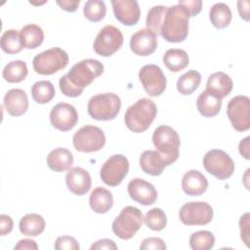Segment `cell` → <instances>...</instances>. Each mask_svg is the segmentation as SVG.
Listing matches in <instances>:
<instances>
[{
    "instance_id": "1",
    "label": "cell",
    "mask_w": 250,
    "mask_h": 250,
    "mask_svg": "<svg viewBox=\"0 0 250 250\" xmlns=\"http://www.w3.org/2000/svg\"><path fill=\"white\" fill-rule=\"evenodd\" d=\"M104 72V64L94 59H86L75 63L59 81L62 93L70 98L80 96L84 89Z\"/></svg>"
},
{
    "instance_id": "2",
    "label": "cell",
    "mask_w": 250,
    "mask_h": 250,
    "mask_svg": "<svg viewBox=\"0 0 250 250\" xmlns=\"http://www.w3.org/2000/svg\"><path fill=\"white\" fill-rule=\"evenodd\" d=\"M189 16L181 5L167 7L161 27L160 35L168 42H183L188 34Z\"/></svg>"
},
{
    "instance_id": "3",
    "label": "cell",
    "mask_w": 250,
    "mask_h": 250,
    "mask_svg": "<svg viewBox=\"0 0 250 250\" xmlns=\"http://www.w3.org/2000/svg\"><path fill=\"white\" fill-rule=\"evenodd\" d=\"M157 106L155 103L147 98L138 100L130 105L124 115L127 128L134 133H142L149 128L156 117Z\"/></svg>"
},
{
    "instance_id": "4",
    "label": "cell",
    "mask_w": 250,
    "mask_h": 250,
    "mask_svg": "<svg viewBox=\"0 0 250 250\" xmlns=\"http://www.w3.org/2000/svg\"><path fill=\"white\" fill-rule=\"evenodd\" d=\"M152 143L166 166L178 159L181 141L178 133L172 127L167 125L157 127L152 135Z\"/></svg>"
},
{
    "instance_id": "5",
    "label": "cell",
    "mask_w": 250,
    "mask_h": 250,
    "mask_svg": "<svg viewBox=\"0 0 250 250\" xmlns=\"http://www.w3.org/2000/svg\"><path fill=\"white\" fill-rule=\"evenodd\" d=\"M121 108V100L114 93H104L93 96L87 105L89 115L96 120L108 121L114 119Z\"/></svg>"
},
{
    "instance_id": "6",
    "label": "cell",
    "mask_w": 250,
    "mask_h": 250,
    "mask_svg": "<svg viewBox=\"0 0 250 250\" xmlns=\"http://www.w3.org/2000/svg\"><path fill=\"white\" fill-rule=\"evenodd\" d=\"M144 217L142 211L134 206H126L114 219L112 231L117 237L128 240L141 229Z\"/></svg>"
},
{
    "instance_id": "7",
    "label": "cell",
    "mask_w": 250,
    "mask_h": 250,
    "mask_svg": "<svg viewBox=\"0 0 250 250\" xmlns=\"http://www.w3.org/2000/svg\"><path fill=\"white\" fill-rule=\"evenodd\" d=\"M68 61V55L64 50L54 47L36 55L32 61V65L36 73L51 75L64 68Z\"/></svg>"
},
{
    "instance_id": "8",
    "label": "cell",
    "mask_w": 250,
    "mask_h": 250,
    "mask_svg": "<svg viewBox=\"0 0 250 250\" xmlns=\"http://www.w3.org/2000/svg\"><path fill=\"white\" fill-rule=\"evenodd\" d=\"M73 146L80 152L99 151L105 145L104 131L94 125H86L75 132L72 138Z\"/></svg>"
},
{
    "instance_id": "9",
    "label": "cell",
    "mask_w": 250,
    "mask_h": 250,
    "mask_svg": "<svg viewBox=\"0 0 250 250\" xmlns=\"http://www.w3.org/2000/svg\"><path fill=\"white\" fill-rule=\"evenodd\" d=\"M205 170L219 180L229 178L234 172V163L231 157L222 149H211L203 157Z\"/></svg>"
},
{
    "instance_id": "10",
    "label": "cell",
    "mask_w": 250,
    "mask_h": 250,
    "mask_svg": "<svg viewBox=\"0 0 250 250\" xmlns=\"http://www.w3.org/2000/svg\"><path fill=\"white\" fill-rule=\"evenodd\" d=\"M213 214V208L203 201L188 202L179 211L181 222L187 226L207 225L212 221Z\"/></svg>"
},
{
    "instance_id": "11",
    "label": "cell",
    "mask_w": 250,
    "mask_h": 250,
    "mask_svg": "<svg viewBox=\"0 0 250 250\" xmlns=\"http://www.w3.org/2000/svg\"><path fill=\"white\" fill-rule=\"evenodd\" d=\"M123 44L122 32L113 25L104 26L94 41L95 52L102 57H109L117 52Z\"/></svg>"
},
{
    "instance_id": "12",
    "label": "cell",
    "mask_w": 250,
    "mask_h": 250,
    "mask_svg": "<svg viewBox=\"0 0 250 250\" xmlns=\"http://www.w3.org/2000/svg\"><path fill=\"white\" fill-rule=\"evenodd\" d=\"M247 96H235L228 104L227 114L232 127L238 132L250 128V105Z\"/></svg>"
},
{
    "instance_id": "13",
    "label": "cell",
    "mask_w": 250,
    "mask_h": 250,
    "mask_svg": "<svg viewBox=\"0 0 250 250\" xmlns=\"http://www.w3.org/2000/svg\"><path fill=\"white\" fill-rule=\"evenodd\" d=\"M128 171V159L122 154H113L102 166L100 176L105 185L116 187L121 184Z\"/></svg>"
},
{
    "instance_id": "14",
    "label": "cell",
    "mask_w": 250,
    "mask_h": 250,
    "mask_svg": "<svg viewBox=\"0 0 250 250\" xmlns=\"http://www.w3.org/2000/svg\"><path fill=\"white\" fill-rule=\"evenodd\" d=\"M139 79L145 91L151 97L160 96L166 89V78L156 64H146L139 71Z\"/></svg>"
},
{
    "instance_id": "15",
    "label": "cell",
    "mask_w": 250,
    "mask_h": 250,
    "mask_svg": "<svg viewBox=\"0 0 250 250\" xmlns=\"http://www.w3.org/2000/svg\"><path fill=\"white\" fill-rule=\"evenodd\" d=\"M78 121L76 108L66 103H59L50 111V122L54 128L62 132L71 130Z\"/></svg>"
},
{
    "instance_id": "16",
    "label": "cell",
    "mask_w": 250,
    "mask_h": 250,
    "mask_svg": "<svg viewBox=\"0 0 250 250\" xmlns=\"http://www.w3.org/2000/svg\"><path fill=\"white\" fill-rule=\"evenodd\" d=\"M128 193L130 197L142 205H151L157 199V190L152 184L135 178L128 184Z\"/></svg>"
},
{
    "instance_id": "17",
    "label": "cell",
    "mask_w": 250,
    "mask_h": 250,
    "mask_svg": "<svg viewBox=\"0 0 250 250\" xmlns=\"http://www.w3.org/2000/svg\"><path fill=\"white\" fill-rule=\"evenodd\" d=\"M111 5L115 18L124 25L131 26L139 21L141 10L136 0H111Z\"/></svg>"
},
{
    "instance_id": "18",
    "label": "cell",
    "mask_w": 250,
    "mask_h": 250,
    "mask_svg": "<svg viewBox=\"0 0 250 250\" xmlns=\"http://www.w3.org/2000/svg\"><path fill=\"white\" fill-rule=\"evenodd\" d=\"M130 48L138 56L151 55L157 48V35L147 28L140 29L131 36Z\"/></svg>"
},
{
    "instance_id": "19",
    "label": "cell",
    "mask_w": 250,
    "mask_h": 250,
    "mask_svg": "<svg viewBox=\"0 0 250 250\" xmlns=\"http://www.w3.org/2000/svg\"><path fill=\"white\" fill-rule=\"evenodd\" d=\"M67 188L76 195L86 194L92 185L90 174L81 167H72L68 169L65 176Z\"/></svg>"
},
{
    "instance_id": "20",
    "label": "cell",
    "mask_w": 250,
    "mask_h": 250,
    "mask_svg": "<svg viewBox=\"0 0 250 250\" xmlns=\"http://www.w3.org/2000/svg\"><path fill=\"white\" fill-rule=\"evenodd\" d=\"M3 104L10 115L21 116L28 108L27 95L21 89H11L5 94Z\"/></svg>"
},
{
    "instance_id": "21",
    "label": "cell",
    "mask_w": 250,
    "mask_h": 250,
    "mask_svg": "<svg viewBox=\"0 0 250 250\" xmlns=\"http://www.w3.org/2000/svg\"><path fill=\"white\" fill-rule=\"evenodd\" d=\"M208 181L198 170H189L185 173L182 179V188L188 195L197 196L206 191Z\"/></svg>"
},
{
    "instance_id": "22",
    "label": "cell",
    "mask_w": 250,
    "mask_h": 250,
    "mask_svg": "<svg viewBox=\"0 0 250 250\" xmlns=\"http://www.w3.org/2000/svg\"><path fill=\"white\" fill-rule=\"evenodd\" d=\"M232 80L225 72L218 71L212 73L207 80L206 91L216 98L222 100L227 97L232 90Z\"/></svg>"
},
{
    "instance_id": "23",
    "label": "cell",
    "mask_w": 250,
    "mask_h": 250,
    "mask_svg": "<svg viewBox=\"0 0 250 250\" xmlns=\"http://www.w3.org/2000/svg\"><path fill=\"white\" fill-rule=\"evenodd\" d=\"M140 166L142 170L151 176L162 174L166 165L157 150H145L140 156Z\"/></svg>"
},
{
    "instance_id": "24",
    "label": "cell",
    "mask_w": 250,
    "mask_h": 250,
    "mask_svg": "<svg viewBox=\"0 0 250 250\" xmlns=\"http://www.w3.org/2000/svg\"><path fill=\"white\" fill-rule=\"evenodd\" d=\"M47 164L49 168L55 172H63L71 168L73 155L67 148L57 147L48 154Z\"/></svg>"
},
{
    "instance_id": "25",
    "label": "cell",
    "mask_w": 250,
    "mask_h": 250,
    "mask_svg": "<svg viewBox=\"0 0 250 250\" xmlns=\"http://www.w3.org/2000/svg\"><path fill=\"white\" fill-rule=\"evenodd\" d=\"M89 203L94 212L98 214H104L109 211L113 205L112 193L104 188L98 187L91 192Z\"/></svg>"
},
{
    "instance_id": "26",
    "label": "cell",
    "mask_w": 250,
    "mask_h": 250,
    "mask_svg": "<svg viewBox=\"0 0 250 250\" xmlns=\"http://www.w3.org/2000/svg\"><path fill=\"white\" fill-rule=\"evenodd\" d=\"M196 107L204 117H213L220 112L222 100L216 98L205 90L198 96L196 100Z\"/></svg>"
},
{
    "instance_id": "27",
    "label": "cell",
    "mask_w": 250,
    "mask_h": 250,
    "mask_svg": "<svg viewBox=\"0 0 250 250\" xmlns=\"http://www.w3.org/2000/svg\"><path fill=\"white\" fill-rule=\"evenodd\" d=\"M45 220L39 214H27L20 221V231L26 236H37L45 229Z\"/></svg>"
},
{
    "instance_id": "28",
    "label": "cell",
    "mask_w": 250,
    "mask_h": 250,
    "mask_svg": "<svg viewBox=\"0 0 250 250\" xmlns=\"http://www.w3.org/2000/svg\"><path fill=\"white\" fill-rule=\"evenodd\" d=\"M163 62L169 70L178 72L188 65L189 58L183 49H169L163 56Z\"/></svg>"
},
{
    "instance_id": "29",
    "label": "cell",
    "mask_w": 250,
    "mask_h": 250,
    "mask_svg": "<svg viewBox=\"0 0 250 250\" xmlns=\"http://www.w3.org/2000/svg\"><path fill=\"white\" fill-rule=\"evenodd\" d=\"M20 33L23 47L26 49H36L44 40V31L37 24H26L21 29Z\"/></svg>"
},
{
    "instance_id": "30",
    "label": "cell",
    "mask_w": 250,
    "mask_h": 250,
    "mask_svg": "<svg viewBox=\"0 0 250 250\" xmlns=\"http://www.w3.org/2000/svg\"><path fill=\"white\" fill-rule=\"evenodd\" d=\"M209 18L216 28H225L231 21V11L229 7L223 2L215 3L209 12Z\"/></svg>"
},
{
    "instance_id": "31",
    "label": "cell",
    "mask_w": 250,
    "mask_h": 250,
    "mask_svg": "<svg viewBox=\"0 0 250 250\" xmlns=\"http://www.w3.org/2000/svg\"><path fill=\"white\" fill-rule=\"evenodd\" d=\"M28 73L27 65L23 61H12L6 64L3 69L2 76L9 83H19L25 79Z\"/></svg>"
},
{
    "instance_id": "32",
    "label": "cell",
    "mask_w": 250,
    "mask_h": 250,
    "mask_svg": "<svg viewBox=\"0 0 250 250\" xmlns=\"http://www.w3.org/2000/svg\"><path fill=\"white\" fill-rule=\"evenodd\" d=\"M0 46L1 49L7 54L13 55L20 53L23 48L20 31L16 29L6 30L0 38Z\"/></svg>"
},
{
    "instance_id": "33",
    "label": "cell",
    "mask_w": 250,
    "mask_h": 250,
    "mask_svg": "<svg viewBox=\"0 0 250 250\" xmlns=\"http://www.w3.org/2000/svg\"><path fill=\"white\" fill-rule=\"evenodd\" d=\"M55 87L52 82L41 80L35 82L31 87V96L35 103L44 104L55 97Z\"/></svg>"
},
{
    "instance_id": "34",
    "label": "cell",
    "mask_w": 250,
    "mask_h": 250,
    "mask_svg": "<svg viewBox=\"0 0 250 250\" xmlns=\"http://www.w3.org/2000/svg\"><path fill=\"white\" fill-rule=\"evenodd\" d=\"M201 83V75L196 70H188L181 75L177 81V90L182 95H190Z\"/></svg>"
},
{
    "instance_id": "35",
    "label": "cell",
    "mask_w": 250,
    "mask_h": 250,
    "mask_svg": "<svg viewBox=\"0 0 250 250\" xmlns=\"http://www.w3.org/2000/svg\"><path fill=\"white\" fill-rule=\"evenodd\" d=\"M215 244V236L209 230L193 232L189 237V246L193 250H209Z\"/></svg>"
},
{
    "instance_id": "36",
    "label": "cell",
    "mask_w": 250,
    "mask_h": 250,
    "mask_svg": "<svg viewBox=\"0 0 250 250\" xmlns=\"http://www.w3.org/2000/svg\"><path fill=\"white\" fill-rule=\"evenodd\" d=\"M166 11H167V7L162 5H157L150 8V10L147 13L146 20V27L156 35L160 34V27H161Z\"/></svg>"
},
{
    "instance_id": "37",
    "label": "cell",
    "mask_w": 250,
    "mask_h": 250,
    "mask_svg": "<svg viewBox=\"0 0 250 250\" xmlns=\"http://www.w3.org/2000/svg\"><path fill=\"white\" fill-rule=\"evenodd\" d=\"M83 14L91 21H100L106 14L105 4L102 0H89L84 5Z\"/></svg>"
},
{
    "instance_id": "38",
    "label": "cell",
    "mask_w": 250,
    "mask_h": 250,
    "mask_svg": "<svg viewBox=\"0 0 250 250\" xmlns=\"http://www.w3.org/2000/svg\"><path fill=\"white\" fill-rule=\"evenodd\" d=\"M146 226L151 230L160 231L167 224V218L164 211L160 208H152L146 214L144 218Z\"/></svg>"
},
{
    "instance_id": "39",
    "label": "cell",
    "mask_w": 250,
    "mask_h": 250,
    "mask_svg": "<svg viewBox=\"0 0 250 250\" xmlns=\"http://www.w3.org/2000/svg\"><path fill=\"white\" fill-rule=\"evenodd\" d=\"M79 248L77 240L70 235L59 236L55 242V249L57 250H79Z\"/></svg>"
},
{
    "instance_id": "40",
    "label": "cell",
    "mask_w": 250,
    "mask_h": 250,
    "mask_svg": "<svg viewBox=\"0 0 250 250\" xmlns=\"http://www.w3.org/2000/svg\"><path fill=\"white\" fill-rule=\"evenodd\" d=\"M178 4L185 8L189 17H195L198 15L202 8L201 0H181Z\"/></svg>"
},
{
    "instance_id": "41",
    "label": "cell",
    "mask_w": 250,
    "mask_h": 250,
    "mask_svg": "<svg viewBox=\"0 0 250 250\" xmlns=\"http://www.w3.org/2000/svg\"><path fill=\"white\" fill-rule=\"evenodd\" d=\"M167 247L164 243V241L159 238V237H148L143 240L140 249L141 250H149V249H154V250H165Z\"/></svg>"
},
{
    "instance_id": "42",
    "label": "cell",
    "mask_w": 250,
    "mask_h": 250,
    "mask_svg": "<svg viewBox=\"0 0 250 250\" xmlns=\"http://www.w3.org/2000/svg\"><path fill=\"white\" fill-rule=\"evenodd\" d=\"M240 236L244 243L249 246V213H245L239 220Z\"/></svg>"
},
{
    "instance_id": "43",
    "label": "cell",
    "mask_w": 250,
    "mask_h": 250,
    "mask_svg": "<svg viewBox=\"0 0 250 250\" xmlns=\"http://www.w3.org/2000/svg\"><path fill=\"white\" fill-rule=\"evenodd\" d=\"M13 220L10 216L2 214L0 215V234L1 235H6L10 233L13 229Z\"/></svg>"
},
{
    "instance_id": "44",
    "label": "cell",
    "mask_w": 250,
    "mask_h": 250,
    "mask_svg": "<svg viewBox=\"0 0 250 250\" xmlns=\"http://www.w3.org/2000/svg\"><path fill=\"white\" fill-rule=\"evenodd\" d=\"M91 250H94V249H117V245L114 243V241L110 240V239H106V238H104V239H100L98 241H96L94 244H92V246L90 247Z\"/></svg>"
},
{
    "instance_id": "45",
    "label": "cell",
    "mask_w": 250,
    "mask_h": 250,
    "mask_svg": "<svg viewBox=\"0 0 250 250\" xmlns=\"http://www.w3.org/2000/svg\"><path fill=\"white\" fill-rule=\"evenodd\" d=\"M57 4L67 12H74L77 10L80 0H58Z\"/></svg>"
},
{
    "instance_id": "46",
    "label": "cell",
    "mask_w": 250,
    "mask_h": 250,
    "mask_svg": "<svg viewBox=\"0 0 250 250\" xmlns=\"http://www.w3.org/2000/svg\"><path fill=\"white\" fill-rule=\"evenodd\" d=\"M19 249L37 250L38 249V245L36 244V242L34 240H31V239H21L15 246V250H19Z\"/></svg>"
},
{
    "instance_id": "47",
    "label": "cell",
    "mask_w": 250,
    "mask_h": 250,
    "mask_svg": "<svg viewBox=\"0 0 250 250\" xmlns=\"http://www.w3.org/2000/svg\"><path fill=\"white\" fill-rule=\"evenodd\" d=\"M237 8L239 16L245 21H249V2L248 1H237Z\"/></svg>"
},
{
    "instance_id": "48",
    "label": "cell",
    "mask_w": 250,
    "mask_h": 250,
    "mask_svg": "<svg viewBox=\"0 0 250 250\" xmlns=\"http://www.w3.org/2000/svg\"><path fill=\"white\" fill-rule=\"evenodd\" d=\"M249 140L250 138L249 137H246L244 138L243 140H241V142L239 143V146H238V149H239V152L240 154L247 160L250 159V153H249Z\"/></svg>"
}]
</instances>
